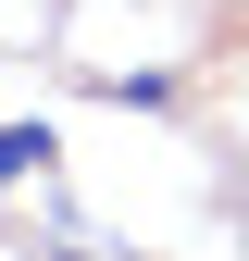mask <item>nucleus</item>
Returning a JSON list of instances; mask_svg holds the SVG:
<instances>
[{
	"mask_svg": "<svg viewBox=\"0 0 249 261\" xmlns=\"http://www.w3.org/2000/svg\"><path fill=\"white\" fill-rule=\"evenodd\" d=\"M50 162H62V137H50V124H0V187L50 174Z\"/></svg>",
	"mask_w": 249,
	"mask_h": 261,
	"instance_id": "obj_1",
	"label": "nucleus"
}]
</instances>
